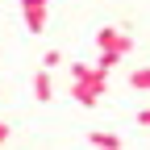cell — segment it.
Here are the masks:
<instances>
[{"label":"cell","mask_w":150,"mask_h":150,"mask_svg":"<svg viewBox=\"0 0 150 150\" xmlns=\"http://www.w3.org/2000/svg\"><path fill=\"white\" fill-rule=\"evenodd\" d=\"M138 125H142V129H150V108H138Z\"/></svg>","instance_id":"8"},{"label":"cell","mask_w":150,"mask_h":150,"mask_svg":"<svg viewBox=\"0 0 150 150\" xmlns=\"http://www.w3.org/2000/svg\"><path fill=\"white\" fill-rule=\"evenodd\" d=\"M129 88L134 92H150V67H134L129 71Z\"/></svg>","instance_id":"6"},{"label":"cell","mask_w":150,"mask_h":150,"mask_svg":"<svg viewBox=\"0 0 150 150\" xmlns=\"http://www.w3.org/2000/svg\"><path fill=\"white\" fill-rule=\"evenodd\" d=\"M88 142H92V146H108V150H121V146H125L121 134H112V129H92Z\"/></svg>","instance_id":"5"},{"label":"cell","mask_w":150,"mask_h":150,"mask_svg":"<svg viewBox=\"0 0 150 150\" xmlns=\"http://www.w3.org/2000/svg\"><path fill=\"white\" fill-rule=\"evenodd\" d=\"M59 63H63V50H46V54H42V67H50V71H54Z\"/></svg>","instance_id":"7"},{"label":"cell","mask_w":150,"mask_h":150,"mask_svg":"<svg viewBox=\"0 0 150 150\" xmlns=\"http://www.w3.org/2000/svg\"><path fill=\"white\" fill-rule=\"evenodd\" d=\"M8 138H13V129H8V121H4V117H0V142H8Z\"/></svg>","instance_id":"9"},{"label":"cell","mask_w":150,"mask_h":150,"mask_svg":"<svg viewBox=\"0 0 150 150\" xmlns=\"http://www.w3.org/2000/svg\"><path fill=\"white\" fill-rule=\"evenodd\" d=\"M33 96L42 100V104L54 96V79H50V67H38V71H33Z\"/></svg>","instance_id":"4"},{"label":"cell","mask_w":150,"mask_h":150,"mask_svg":"<svg viewBox=\"0 0 150 150\" xmlns=\"http://www.w3.org/2000/svg\"><path fill=\"white\" fill-rule=\"evenodd\" d=\"M21 17H25L29 33H42L50 21V0H21Z\"/></svg>","instance_id":"3"},{"label":"cell","mask_w":150,"mask_h":150,"mask_svg":"<svg viewBox=\"0 0 150 150\" xmlns=\"http://www.w3.org/2000/svg\"><path fill=\"white\" fill-rule=\"evenodd\" d=\"M96 50H100L96 63H100L104 71H112L129 50H134V38H129L125 29H117V25H104V29H96Z\"/></svg>","instance_id":"2"},{"label":"cell","mask_w":150,"mask_h":150,"mask_svg":"<svg viewBox=\"0 0 150 150\" xmlns=\"http://www.w3.org/2000/svg\"><path fill=\"white\" fill-rule=\"evenodd\" d=\"M104 92H108V71L100 63H71V96H75V104L96 108Z\"/></svg>","instance_id":"1"}]
</instances>
